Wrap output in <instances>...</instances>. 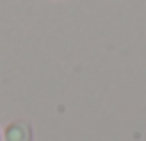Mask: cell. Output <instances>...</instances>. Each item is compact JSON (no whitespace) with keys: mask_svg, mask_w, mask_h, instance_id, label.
<instances>
[{"mask_svg":"<svg viewBox=\"0 0 146 141\" xmlns=\"http://www.w3.org/2000/svg\"><path fill=\"white\" fill-rule=\"evenodd\" d=\"M2 141H32V125L25 121H14L5 127Z\"/></svg>","mask_w":146,"mask_h":141,"instance_id":"6da1fadb","label":"cell"},{"mask_svg":"<svg viewBox=\"0 0 146 141\" xmlns=\"http://www.w3.org/2000/svg\"><path fill=\"white\" fill-rule=\"evenodd\" d=\"M0 141H2V132H0Z\"/></svg>","mask_w":146,"mask_h":141,"instance_id":"7a4b0ae2","label":"cell"}]
</instances>
